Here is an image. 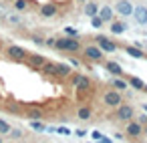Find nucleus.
I'll return each instance as SVG.
<instances>
[{"label": "nucleus", "instance_id": "nucleus-1", "mask_svg": "<svg viewBox=\"0 0 147 143\" xmlns=\"http://www.w3.org/2000/svg\"><path fill=\"white\" fill-rule=\"evenodd\" d=\"M55 49L61 53L77 55L83 51V42L79 38H73V36H61V38H55Z\"/></svg>", "mask_w": 147, "mask_h": 143}, {"label": "nucleus", "instance_id": "nucleus-2", "mask_svg": "<svg viewBox=\"0 0 147 143\" xmlns=\"http://www.w3.org/2000/svg\"><path fill=\"white\" fill-rule=\"evenodd\" d=\"M115 119L119 121V123H127V121H131L133 117H135V109H133V105H129V103H121V105H117L115 107Z\"/></svg>", "mask_w": 147, "mask_h": 143}, {"label": "nucleus", "instance_id": "nucleus-3", "mask_svg": "<svg viewBox=\"0 0 147 143\" xmlns=\"http://www.w3.org/2000/svg\"><path fill=\"white\" fill-rule=\"evenodd\" d=\"M83 57L87 59V61H91V63H103L105 61V53L97 47V45H87V47H83Z\"/></svg>", "mask_w": 147, "mask_h": 143}, {"label": "nucleus", "instance_id": "nucleus-4", "mask_svg": "<svg viewBox=\"0 0 147 143\" xmlns=\"http://www.w3.org/2000/svg\"><path fill=\"white\" fill-rule=\"evenodd\" d=\"M6 57H8L10 61H14V63H24L26 57H28V51L22 49V47H18V45H10V47L6 49Z\"/></svg>", "mask_w": 147, "mask_h": 143}, {"label": "nucleus", "instance_id": "nucleus-5", "mask_svg": "<svg viewBox=\"0 0 147 143\" xmlns=\"http://www.w3.org/2000/svg\"><path fill=\"white\" fill-rule=\"evenodd\" d=\"M103 103H105V107L115 109L117 105H121V103H123L121 91H117V89H109V91H105V93H103Z\"/></svg>", "mask_w": 147, "mask_h": 143}, {"label": "nucleus", "instance_id": "nucleus-6", "mask_svg": "<svg viewBox=\"0 0 147 143\" xmlns=\"http://www.w3.org/2000/svg\"><path fill=\"white\" fill-rule=\"evenodd\" d=\"M141 135H143V125H141L139 121L131 119V121L125 123V137H129V139H139Z\"/></svg>", "mask_w": 147, "mask_h": 143}, {"label": "nucleus", "instance_id": "nucleus-7", "mask_svg": "<svg viewBox=\"0 0 147 143\" xmlns=\"http://www.w3.org/2000/svg\"><path fill=\"white\" fill-rule=\"evenodd\" d=\"M97 47L103 51V53H115L117 51V42H113L111 38H107V36H101V34H97Z\"/></svg>", "mask_w": 147, "mask_h": 143}, {"label": "nucleus", "instance_id": "nucleus-8", "mask_svg": "<svg viewBox=\"0 0 147 143\" xmlns=\"http://www.w3.org/2000/svg\"><path fill=\"white\" fill-rule=\"evenodd\" d=\"M57 12H59V8H57L55 2H45V4H40V8H38V14H40L42 18H55Z\"/></svg>", "mask_w": 147, "mask_h": 143}, {"label": "nucleus", "instance_id": "nucleus-9", "mask_svg": "<svg viewBox=\"0 0 147 143\" xmlns=\"http://www.w3.org/2000/svg\"><path fill=\"white\" fill-rule=\"evenodd\" d=\"M115 10L121 16H131L133 14V4L129 2V0H119V2L115 4Z\"/></svg>", "mask_w": 147, "mask_h": 143}, {"label": "nucleus", "instance_id": "nucleus-10", "mask_svg": "<svg viewBox=\"0 0 147 143\" xmlns=\"http://www.w3.org/2000/svg\"><path fill=\"white\" fill-rule=\"evenodd\" d=\"M24 63H26L28 67H32V69H38V71H40V67L47 63V59H45V57H40V55H28Z\"/></svg>", "mask_w": 147, "mask_h": 143}, {"label": "nucleus", "instance_id": "nucleus-11", "mask_svg": "<svg viewBox=\"0 0 147 143\" xmlns=\"http://www.w3.org/2000/svg\"><path fill=\"white\" fill-rule=\"evenodd\" d=\"M105 69L113 75V77H123V67L117 61H105Z\"/></svg>", "mask_w": 147, "mask_h": 143}, {"label": "nucleus", "instance_id": "nucleus-12", "mask_svg": "<svg viewBox=\"0 0 147 143\" xmlns=\"http://www.w3.org/2000/svg\"><path fill=\"white\" fill-rule=\"evenodd\" d=\"M133 18H135L137 24H147V8H145V6L133 8Z\"/></svg>", "mask_w": 147, "mask_h": 143}, {"label": "nucleus", "instance_id": "nucleus-13", "mask_svg": "<svg viewBox=\"0 0 147 143\" xmlns=\"http://www.w3.org/2000/svg\"><path fill=\"white\" fill-rule=\"evenodd\" d=\"M97 14H99V18H101L103 22H111V20H115V18H113V14H115V10H113L111 6H101Z\"/></svg>", "mask_w": 147, "mask_h": 143}, {"label": "nucleus", "instance_id": "nucleus-14", "mask_svg": "<svg viewBox=\"0 0 147 143\" xmlns=\"http://www.w3.org/2000/svg\"><path fill=\"white\" fill-rule=\"evenodd\" d=\"M71 73H73V69L67 63H57V77L59 79H69Z\"/></svg>", "mask_w": 147, "mask_h": 143}, {"label": "nucleus", "instance_id": "nucleus-15", "mask_svg": "<svg viewBox=\"0 0 147 143\" xmlns=\"http://www.w3.org/2000/svg\"><path fill=\"white\" fill-rule=\"evenodd\" d=\"M77 117H79L81 121H91V119H93V109H91L89 105H83V107H79Z\"/></svg>", "mask_w": 147, "mask_h": 143}, {"label": "nucleus", "instance_id": "nucleus-16", "mask_svg": "<svg viewBox=\"0 0 147 143\" xmlns=\"http://www.w3.org/2000/svg\"><path fill=\"white\" fill-rule=\"evenodd\" d=\"M40 71H42L47 77H57V63H53V61H47V63L40 67Z\"/></svg>", "mask_w": 147, "mask_h": 143}, {"label": "nucleus", "instance_id": "nucleus-17", "mask_svg": "<svg viewBox=\"0 0 147 143\" xmlns=\"http://www.w3.org/2000/svg\"><path fill=\"white\" fill-rule=\"evenodd\" d=\"M129 87V83L123 79V77H115L113 81H111V89H117V91H125Z\"/></svg>", "mask_w": 147, "mask_h": 143}, {"label": "nucleus", "instance_id": "nucleus-18", "mask_svg": "<svg viewBox=\"0 0 147 143\" xmlns=\"http://www.w3.org/2000/svg\"><path fill=\"white\" fill-rule=\"evenodd\" d=\"M109 24H111V32H113V34H121V32H125V30H127V24H125V22L111 20Z\"/></svg>", "mask_w": 147, "mask_h": 143}, {"label": "nucleus", "instance_id": "nucleus-19", "mask_svg": "<svg viewBox=\"0 0 147 143\" xmlns=\"http://www.w3.org/2000/svg\"><path fill=\"white\" fill-rule=\"evenodd\" d=\"M125 51H127V55H129V57H133V59H145V53H143V51H139V49H137V47H133V45L125 47Z\"/></svg>", "mask_w": 147, "mask_h": 143}, {"label": "nucleus", "instance_id": "nucleus-20", "mask_svg": "<svg viewBox=\"0 0 147 143\" xmlns=\"http://www.w3.org/2000/svg\"><path fill=\"white\" fill-rule=\"evenodd\" d=\"M99 12V4L97 2H89V0H87V2H85V14L87 16H95Z\"/></svg>", "mask_w": 147, "mask_h": 143}, {"label": "nucleus", "instance_id": "nucleus-21", "mask_svg": "<svg viewBox=\"0 0 147 143\" xmlns=\"http://www.w3.org/2000/svg\"><path fill=\"white\" fill-rule=\"evenodd\" d=\"M127 83H129L133 89H137V91H143V87H145V83H143L139 77H129V79H127Z\"/></svg>", "mask_w": 147, "mask_h": 143}, {"label": "nucleus", "instance_id": "nucleus-22", "mask_svg": "<svg viewBox=\"0 0 147 143\" xmlns=\"http://www.w3.org/2000/svg\"><path fill=\"white\" fill-rule=\"evenodd\" d=\"M89 87H91V81H89V79H87V77L83 75V79H81V81H79V85H77V89H79V93H83V91H87Z\"/></svg>", "mask_w": 147, "mask_h": 143}, {"label": "nucleus", "instance_id": "nucleus-23", "mask_svg": "<svg viewBox=\"0 0 147 143\" xmlns=\"http://www.w3.org/2000/svg\"><path fill=\"white\" fill-rule=\"evenodd\" d=\"M26 117L32 121V119H42V111L40 109H28L26 111Z\"/></svg>", "mask_w": 147, "mask_h": 143}, {"label": "nucleus", "instance_id": "nucleus-24", "mask_svg": "<svg viewBox=\"0 0 147 143\" xmlns=\"http://www.w3.org/2000/svg\"><path fill=\"white\" fill-rule=\"evenodd\" d=\"M10 123L8 121H4V119H0V135H8L10 133Z\"/></svg>", "mask_w": 147, "mask_h": 143}, {"label": "nucleus", "instance_id": "nucleus-25", "mask_svg": "<svg viewBox=\"0 0 147 143\" xmlns=\"http://www.w3.org/2000/svg\"><path fill=\"white\" fill-rule=\"evenodd\" d=\"M103 24H105V22H103V20L99 18V14H95V16H91V26H93V28H101Z\"/></svg>", "mask_w": 147, "mask_h": 143}, {"label": "nucleus", "instance_id": "nucleus-26", "mask_svg": "<svg viewBox=\"0 0 147 143\" xmlns=\"http://www.w3.org/2000/svg\"><path fill=\"white\" fill-rule=\"evenodd\" d=\"M30 127L36 129V131H45V123H40V119H32L30 121Z\"/></svg>", "mask_w": 147, "mask_h": 143}, {"label": "nucleus", "instance_id": "nucleus-27", "mask_svg": "<svg viewBox=\"0 0 147 143\" xmlns=\"http://www.w3.org/2000/svg\"><path fill=\"white\" fill-rule=\"evenodd\" d=\"M14 8L22 12V10H26V8H28V2H26V0H16V2H14Z\"/></svg>", "mask_w": 147, "mask_h": 143}, {"label": "nucleus", "instance_id": "nucleus-28", "mask_svg": "<svg viewBox=\"0 0 147 143\" xmlns=\"http://www.w3.org/2000/svg\"><path fill=\"white\" fill-rule=\"evenodd\" d=\"M65 32H67V36H73V38H79V32H77L75 28H65Z\"/></svg>", "mask_w": 147, "mask_h": 143}, {"label": "nucleus", "instance_id": "nucleus-29", "mask_svg": "<svg viewBox=\"0 0 147 143\" xmlns=\"http://www.w3.org/2000/svg\"><path fill=\"white\" fill-rule=\"evenodd\" d=\"M32 40H34L36 45H45V38H40V36H32Z\"/></svg>", "mask_w": 147, "mask_h": 143}, {"label": "nucleus", "instance_id": "nucleus-30", "mask_svg": "<svg viewBox=\"0 0 147 143\" xmlns=\"http://www.w3.org/2000/svg\"><path fill=\"white\" fill-rule=\"evenodd\" d=\"M45 45H47V47H55V38H47Z\"/></svg>", "mask_w": 147, "mask_h": 143}, {"label": "nucleus", "instance_id": "nucleus-31", "mask_svg": "<svg viewBox=\"0 0 147 143\" xmlns=\"http://www.w3.org/2000/svg\"><path fill=\"white\" fill-rule=\"evenodd\" d=\"M59 133H61V135H69V133H71V131H69V129H67V127H61V129H59Z\"/></svg>", "mask_w": 147, "mask_h": 143}, {"label": "nucleus", "instance_id": "nucleus-32", "mask_svg": "<svg viewBox=\"0 0 147 143\" xmlns=\"http://www.w3.org/2000/svg\"><path fill=\"white\" fill-rule=\"evenodd\" d=\"M137 121H139V123H141V125H145V123H147V115H141V117H139V119H137Z\"/></svg>", "mask_w": 147, "mask_h": 143}, {"label": "nucleus", "instance_id": "nucleus-33", "mask_svg": "<svg viewBox=\"0 0 147 143\" xmlns=\"http://www.w3.org/2000/svg\"><path fill=\"white\" fill-rule=\"evenodd\" d=\"M75 2H79V4H85V2H87V0H75Z\"/></svg>", "mask_w": 147, "mask_h": 143}, {"label": "nucleus", "instance_id": "nucleus-34", "mask_svg": "<svg viewBox=\"0 0 147 143\" xmlns=\"http://www.w3.org/2000/svg\"><path fill=\"white\" fill-rule=\"evenodd\" d=\"M143 133H147V123H145V127H143Z\"/></svg>", "mask_w": 147, "mask_h": 143}, {"label": "nucleus", "instance_id": "nucleus-35", "mask_svg": "<svg viewBox=\"0 0 147 143\" xmlns=\"http://www.w3.org/2000/svg\"><path fill=\"white\" fill-rule=\"evenodd\" d=\"M143 109H145V113H147V105H143Z\"/></svg>", "mask_w": 147, "mask_h": 143}, {"label": "nucleus", "instance_id": "nucleus-36", "mask_svg": "<svg viewBox=\"0 0 147 143\" xmlns=\"http://www.w3.org/2000/svg\"><path fill=\"white\" fill-rule=\"evenodd\" d=\"M143 91H145V93H147V85H145V87H143Z\"/></svg>", "mask_w": 147, "mask_h": 143}, {"label": "nucleus", "instance_id": "nucleus-37", "mask_svg": "<svg viewBox=\"0 0 147 143\" xmlns=\"http://www.w3.org/2000/svg\"><path fill=\"white\" fill-rule=\"evenodd\" d=\"M0 143H4V141H2V135H0Z\"/></svg>", "mask_w": 147, "mask_h": 143}, {"label": "nucleus", "instance_id": "nucleus-38", "mask_svg": "<svg viewBox=\"0 0 147 143\" xmlns=\"http://www.w3.org/2000/svg\"><path fill=\"white\" fill-rule=\"evenodd\" d=\"M145 61H147V55H145Z\"/></svg>", "mask_w": 147, "mask_h": 143}, {"label": "nucleus", "instance_id": "nucleus-39", "mask_svg": "<svg viewBox=\"0 0 147 143\" xmlns=\"http://www.w3.org/2000/svg\"><path fill=\"white\" fill-rule=\"evenodd\" d=\"M0 101H2V97H0Z\"/></svg>", "mask_w": 147, "mask_h": 143}]
</instances>
